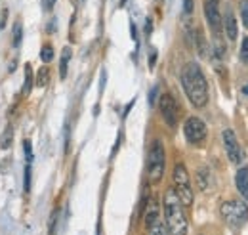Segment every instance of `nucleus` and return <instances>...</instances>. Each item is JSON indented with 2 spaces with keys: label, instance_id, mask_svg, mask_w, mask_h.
<instances>
[{
  "label": "nucleus",
  "instance_id": "1",
  "mask_svg": "<svg viewBox=\"0 0 248 235\" xmlns=\"http://www.w3.org/2000/svg\"><path fill=\"white\" fill-rule=\"evenodd\" d=\"M182 86H184V92L189 98V101L197 109H202L208 103V83H206V77H204V73H202L199 63L189 61L184 67V71H182Z\"/></svg>",
  "mask_w": 248,
  "mask_h": 235
},
{
  "label": "nucleus",
  "instance_id": "2",
  "mask_svg": "<svg viewBox=\"0 0 248 235\" xmlns=\"http://www.w3.org/2000/svg\"><path fill=\"white\" fill-rule=\"evenodd\" d=\"M164 220L170 235H187V218L184 212V205L176 195L174 187L164 193Z\"/></svg>",
  "mask_w": 248,
  "mask_h": 235
},
{
  "label": "nucleus",
  "instance_id": "3",
  "mask_svg": "<svg viewBox=\"0 0 248 235\" xmlns=\"http://www.w3.org/2000/svg\"><path fill=\"white\" fill-rule=\"evenodd\" d=\"M164 167H166L164 146L160 140H153V144L149 147V157H147V174L153 184L160 182V178L164 174Z\"/></svg>",
  "mask_w": 248,
  "mask_h": 235
},
{
  "label": "nucleus",
  "instance_id": "4",
  "mask_svg": "<svg viewBox=\"0 0 248 235\" xmlns=\"http://www.w3.org/2000/svg\"><path fill=\"white\" fill-rule=\"evenodd\" d=\"M219 214L229 226L241 228L248 222V205L245 201H225L219 206Z\"/></svg>",
  "mask_w": 248,
  "mask_h": 235
},
{
  "label": "nucleus",
  "instance_id": "5",
  "mask_svg": "<svg viewBox=\"0 0 248 235\" xmlns=\"http://www.w3.org/2000/svg\"><path fill=\"white\" fill-rule=\"evenodd\" d=\"M172 180H174V191L180 197L182 205L184 206L193 205V187H191V180H189L187 168L184 165H176Z\"/></svg>",
  "mask_w": 248,
  "mask_h": 235
},
{
  "label": "nucleus",
  "instance_id": "6",
  "mask_svg": "<svg viewBox=\"0 0 248 235\" xmlns=\"http://www.w3.org/2000/svg\"><path fill=\"white\" fill-rule=\"evenodd\" d=\"M184 134L191 146H201L206 140V124L199 117H189L184 124Z\"/></svg>",
  "mask_w": 248,
  "mask_h": 235
},
{
  "label": "nucleus",
  "instance_id": "7",
  "mask_svg": "<svg viewBox=\"0 0 248 235\" xmlns=\"http://www.w3.org/2000/svg\"><path fill=\"white\" fill-rule=\"evenodd\" d=\"M219 4H221V0H204V6H202L206 23L214 34H219L223 31V16L219 12Z\"/></svg>",
  "mask_w": 248,
  "mask_h": 235
},
{
  "label": "nucleus",
  "instance_id": "8",
  "mask_svg": "<svg viewBox=\"0 0 248 235\" xmlns=\"http://www.w3.org/2000/svg\"><path fill=\"white\" fill-rule=\"evenodd\" d=\"M221 138H223V147H225V153H227L229 161L235 163V165H241V161L245 159V153H243V147L239 144L235 132L231 128H227V130H223Z\"/></svg>",
  "mask_w": 248,
  "mask_h": 235
},
{
  "label": "nucleus",
  "instance_id": "9",
  "mask_svg": "<svg viewBox=\"0 0 248 235\" xmlns=\"http://www.w3.org/2000/svg\"><path fill=\"white\" fill-rule=\"evenodd\" d=\"M158 109H160V115L164 118V122L170 128H176V124H178V103H176V100L170 94H162L160 100H158Z\"/></svg>",
  "mask_w": 248,
  "mask_h": 235
},
{
  "label": "nucleus",
  "instance_id": "10",
  "mask_svg": "<svg viewBox=\"0 0 248 235\" xmlns=\"http://www.w3.org/2000/svg\"><path fill=\"white\" fill-rule=\"evenodd\" d=\"M235 185L243 199H248V167H243L235 174Z\"/></svg>",
  "mask_w": 248,
  "mask_h": 235
},
{
  "label": "nucleus",
  "instance_id": "11",
  "mask_svg": "<svg viewBox=\"0 0 248 235\" xmlns=\"http://www.w3.org/2000/svg\"><path fill=\"white\" fill-rule=\"evenodd\" d=\"M223 29H225V34L231 38V40H235L237 38V19H235V16H233V12L231 10H227L225 12V17H223Z\"/></svg>",
  "mask_w": 248,
  "mask_h": 235
},
{
  "label": "nucleus",
  "instance_id": "12",
  "mask_svg": "<svg viewBox=\"0 0 248 235\" xmlns=\"http://www.w3.org/2000/svg\"><path fill=\"white\" fill-rule=\"evenodd\" d=\"M197 184H199V187H201L202 191H208V189L212 187V174H210L208 168H201V170L197 172Z\"/></svg>",
  "mask_w": 248,
  "mask_h": 235
},
{
  "label": "nucleus",
  "instance_id": "13",
  "mask_svg": "<svg viewBox=\"0 0 248 235\" xmlns=\"http://www.w3.org/2000/svg\"><path fill=\"white\" fill-rule=\"evenodd\" d=\"M147 232H149V235H170L168 228H166V224H164L160 218L155 220L153 224H149V226H147Z\"/></svg>",
  "mask_w": 248,
  "mask_h": 235
},
{
  "label": "nucleus",
  "instance_id": "14",
  "mask_svg": "<svg viewBox=\"0 0 248 235\" xmlns=\"http://www.w3.org/2000/svg\"><path fill=\"white\" fill-rule=\"evenodd\" d=\"M12 138H14V128H12V124H8V126L4 128V132H2V140H0L2 149H8V147L12 146Z\"/></svg>",
  "mask_w": 248,
  "mask_h": 235
},
{
  "label": "nucleus",
  "instance_id": "15",
  "mask_svg": "<svg viewBox=\"0 0 248 235\" xmlns=\"http://www.w3.org/2000/svg\"><path fill=\"white\" fill-rule=\"evenodd\" d=\"M69 59H71V48H65V50H63V54H62V61H60V75H62V79L67 77Z\"/></svg>",
  "mask_w": 248,
  "mask_h": 235
},
{
  "label": "nucleus",
  "instance_id": "16",
  "mask_svg": "<svg viewBox=\"0 0 248 235\" xmlns=\"http://www.w3.org/2000/svg\"><path fill=\"white\" fill-rule=\"evenodd\" d=\"M48 77H50V71L46 69V67H42V69H38V73H36V86H46L48 84Z\"/></svg>",
  "mask_w": 248,
  "mask_h": 235
},
{
  "label": "nucleus",
  "instance_id": "17",
  "mask_svg": "<svg viewBox=\"0 0 248 235\" xmlns=\"http://www.w3.org/2000/svg\"><path fill=\"white\" fill-rule=\"evenodd\" d=\"M32 88V69L31 65H25V84H23V92L29 94Z\"/></svg>",
  "mask_w": 248,
  "mask_h": 235
},
{
  "label": "nucleus",
  "instance_id": "18",
  "mask_svg": "<svg viewBox=\"0 0 248 235\" xmlns=\"http://www.w3.org/2000/svg\"><path fill=\"white\" fill-rule=\"evenodd\" d=\"M40 58H42L44 63L52 61V59H54V48H52L50 44H44V46H42V50H40Z\"/></svg>",
  "mask_w": 248,
  "mask_h": 235
},
{
  "label": "nucleus",
  "instance_id": "19",
  "mask_svg": "<svg viewBox=\"0 0 248 235\" xmlns=\"http://www.w3.org/2000/svg\"><path fill=\"white\" fill-rule=\"evenodd\" d=\"M21 36H23V27L19 21H16V25H14V46L16 48L21 44Z\"/></svg>",
  "mask_w": 248,
  "mask_h": 235
},
{
  "label": "nucleus",
  "instance_id": "20",
  "mask_svg": "<svg viewBox=\"0 0 248 235\" xmlns=\"http://www.w3.org/2000/svg\"><path fill=\"white\" fill-rule=\"evenodd\" d=\"M241 19H243L245 27L248 29V0H243V2H241Z\"/></svg>",
  "mask_w": 248,
  "mask_h": 235
},
{
  "label": "nucleus",
  "instance_id": "21",
  "mask_svg": "<svg viewBox=\"0 0 248 235\" xmlns=\"http://www.w3.org/2000/svg\"><path fill=\"white\" fill-rule=\"evenodd\" d=\"M241 59L248 63V36L243 38V44H241Z\"/></svg>",
  "mask_w": 248,
  "mask_h": 235
},
{
  "label": "nucleus",
  "instance_id": "22",
  "mask_svg": "<svg viewBox=\"0 0 248 235\" xmlns=\"http://www.w3.org/2000/svg\"><path fill=\"white\" fill-rule=\"evenodd\" d=\"M58 216H60V212H58V210H54V214H52V218H50V235H56V226H58Z\"/></svg>",
  "mask_w": 248,
  "mask_h": 235
},
{
  "label": "nucleus",
  "instance_id": "23",
  "mask_svg": "<svg viewBox=\"0 0 248 235\" xmlns=\"http://www.w3.org/2000/svg\"><path fill=\"white\" fill-rule=\"evenodd\" d=\"M23 185H25V191L31 189V163L25 167V184Z\"/></svg>",
  "mask_w": 248,
  "mask_h": 235
},
{
  "label": "nucleus",
  "instance_id": "24",
  "mask_svg": "<svg viewBox=\"0 0 248 235\" xmlns=\"http://www.w3.org/2000/svg\"><path fill=\"white\" fill-rule=\"evenodd\" d=\"M23 147H25V157H27V161L31 163V161H32V147H31V142H23Z\"/></svg>",
  "mask_w": 248,
  "mask_h": 235
},
{
  "label": "nucleus",
  "instance_id": "25",
  "mask_svg": "<svg viewBox=\"0 0 248 235\" xmlns=\"http://www.w3.org/2000/svg\"><path fill=\"white\" fill-rule=\"evenodd\" d=\"M184 12H186L187 16L193 14V0H184Z\"/></svg>",
  "mask_w": 248,
  "mask_h": 235
},
{
  "label": "nucleus",
  "instance_id": "26",
  "mask_svg": "<svg viewBox=\"0 0 248 235\" xmlns=\"http://www.w3.org/2000/svg\"><path fill=\"white\" fill-rule=\"evenodd\" d=\"M54 2H56V0H48V2H46V8H48V10H50V8H52V6H54Z\"/></svg>",
  "mask_w": 248,
  "mask_h": 235
},
{
  "label": "nucleus",
  "instance_id": "27",
  "mask_svg": "<svg viewBox=\"0 0 248 235\" xmlns=\"http://www.w3.org/2000/svg\"><path fill=\"white\" fill-rule=\"evenodd\" d=\"M243 94H245V96H248V84H245V86H243Z\"/></svg>",
  "mask_w": 248,
  "mask_h": 235
}]
</instances>
